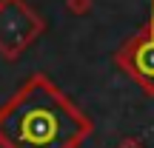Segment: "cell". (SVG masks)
I'll use <instances>...</instances> for the list:
<instances>
[{
	"label": "cell",
	"mask_w": 154,
	"mask_h": 148,
	"mask_svg": "<svg viewBox=\"0 0 154 148\" xmlns=\"http://www.w3.org/2000/svg\"><path fill=\"white\" fill-rule=\"evenodd\" d=\"M117 148H146V145H143V140H140V137H126V140L117 143Z\"/></svg>",
	"instance_id": "5b68a950"
},
{
	"label": "cell",
	"mask_w": 154,
	"mask_h": 148,
	"mask_svg": "<svg viewBox=\"0 0 154 148\" xmlns=\"http://www.w3.org/2000/svg\"><path fill=\"white\" fill-rule=\"evenodd\" d=\"M46 20L26 0H0V57L17 60L43 34Z\"/></svg>",
	"instance_id": "7a4b0ae2"
},
{
	"label": "cell",
	"mask_w": 154,
	"mask_h": 148,
	"mask_svg": "<svg viewBox=\"0 0 154 148\" xmlns=\"http://www.w3.org/2000/svg\"><path fill=\"white\" fill-rule=\"evenodd\" d=\"M114 66L126 71L146 94L154 97V9L146 26L114 51Z\"/></svg>",
	"instance_id": "3957f363"
},
{
	"label": "cell",
	"mask_w": 154,
	"mask_h": 148,
	"mask_svg": "<svg viewBox=\"0 0 154 148\" xmlns=\"http://www.w3.org/2000/svg\"><path fill=\"white\" fill-rule=\"evenodd\" d=\"M91 131L88 114L46 74H32L0 105V148H80Z\"/></svg>",
	"instance_id": "6da1fadb"
},
{
	"label": "cell",
	"mask_w": 154,
	"mask_h": 148,
	"mask_svg": "<svg viewBox=\"0 0 154 148\" xmlns=\"http://www.w3.org/2000/svg\"><path fill=\"white\" fill-rule=\"evenodd\" d=\"M91 6H94L91 0H66V9L72 11V14H77V17H80V14H88Z\"/></svg>",
	"instance_id": "277c9868"
},
{
	"label": "cell",
	"mask_w": 154,
	"mask_h": 148,
	"mask_svg": "<svg viewBox=\"0 0 154 148\" xmlns=\"http://www.w3.org/2000/svg\"><path fill=\"white\" fill-rule=\"evenodd\" d=\"M151 9H154V0H151Z\"/></svg>",
	"instance_id": "8992f818"
}]
</instances>
